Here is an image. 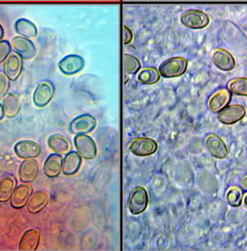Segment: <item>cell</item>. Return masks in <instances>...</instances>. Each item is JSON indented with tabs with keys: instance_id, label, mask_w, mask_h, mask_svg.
<instances>
[{
	"instance_id": "6da1fadb",
	"label": "cell",
	"mask_w": 247,
	"mask_h": 251,
	"mask_svg": "<svg viewBox=\"0 0 247 251\" xmlns=\"http://www.w3.org/2000/svg\"><path fill=\"white\" fill-rule=\"evenodd\" d=\"M188 68V60L183 57H172L160 64L159 73L165 78H174L185 74Z\"/></svg>"
},
{
	"instance_id": "7a4b0ae2",
	"label": "cell",
	"mask_w": 247,
	"mask_h": 251,
	"mask_svg": "<svg viewBox=\"0 0 247 251\" xmlns=\"http://www.w3.org/2000/svg\"><path fill=\"white\" fill-rule=\"evenodd\" d=\"M181 24L193 30H201L208 26L210 23L209 16L202 10L190 9L182 13L180 17Z\"/></svg>"
},
{
	"instance_id": "3957f363",
	"label": "cell",
	"mask_w": 247,
	"mask_h": 251,
	"mask_svg": "<svg viewBox=\"0 0 247 251\" xmlns=\"http://www.w3.org/2000/svg\"><path fill=\"white\" fill-rule=\"evenodd\" d=\"M158 149L157 143L146 137L136 138L131 141V143L128 145L129 152H132L136 156H150L151 154L155 153Z\"/></svg>"
},
{
	"instance_id": "277c9868",
	"label": "cell",
	"mask_w": 247,
	"mask_h": 251,
	"mask_svg": "<svg viewBox=\"0 0 247 251\" xmlns=\"http://www.w3.org/2000/svg\"><path fill=\"white\" fill-rule=\"evenodd\" d=\"M149 204V197L146 189L139 186L134 189L128 198V209L132 215L144 212Z\"/></svg>"
},
{
	"instance_id": "5b68a950",
	"label": "cell",
	"mask_w": 247,
	"mask_h": 251,
	"mask_svg": "<svg viewBox=\"0 0 247 251\" xmlns=\"http://www.w3.org/2000/svg\"><path fill=\"white\" fill-rule=\"evenodd\" d=\"M75 149L85 159H93L97 156V145L94 140L87 134L75 135L74 139Z\"/></svg>"
},
{
	"instance_id": "8992f818",
	"label": "cell",
	"mask_w": 247,
	"mask_h": 251,
	"mask_svg": "<svg viewBox=\"0 0 247 251\" xmlns=\"http://www.w3.org/2000/svg\"><path fill=\"white\" fill-rule=\"evenodd\" d=\"M55 93V86L51 81H41L34 92L33 100L35 106L45 107L47 106L53 99Z\"/></svg>"
},
{
	"instance_id": "52a82bcc",
	"label": "cell",
	"mask_w": 247,
	"mask_h": 251,
	"mask_svg": "<svg viewBox=\"0 0 247 251\" xmlns=\"http://www.w3.org/2000/svg\"><path fill=\"white\" fill-rule=\"evenodd\" d=\"M246 108L241 104H230L223 108L218 115L219 121L224 125H234L246 117Z\"/></svg>"
},
{
	"instance_id": "ba28073f",
	"label": "cell",
	"mask_w": 247,
	"mask_h": 251,
	"mask_svg": "<svg viewBox=\"0 0 247 251\" xmlns=\"http://www.w3.org/2000/svg\"><path fill=\"white\" fill-rule=\"evenodd\" d=\"M204 145L207 152L213 157L217 159H224L228 157L229 151L225 142L221 139L219 135L210 133L205 137Z\"/></svg>"
},
{
	"instance_id": "9c48e42d",
	"label": "cell",
	"mask_w": 247,
	"mask_h": 251,
	"mask_svg": "<svg viewBox=\"0 0 247 251\" xmlns=\"http://www.w3.org/2000/svg\"><path fill=\"white\" fill-rule=\"evenodd\" d=\"M97 126V120L96 118L88 115H81L79 117H75L69 126L71 133L74 135L88 134Z\"/></svg>"
},
{
	"instance_id": "30bf717a",
	"label": "cell",
	"mask_w": 247,
	"mask_h": 251,
	"mask_svg": "<svg viewBox=\"0 0 247 251\" xmlns=\"http://www.w3.org/2000/svg\"><path fill=\"white\" fill-rule=\"evenodd\" d=\"M14 51L19 54L22 59L31 60L36 55V48L34 43L25 36H15L10 40Z\"/></svg>"
},
{
	"instance_id": "8fae6325",
	"label": "cell",
	"mask_w": 247,
	"mask_h": 251,
	"mask_svg": "<svg viewBox=\"0 0 247 251\" xmlns=\"http://www.w3.org/2000/svg\"><path fill=\"white\" fill-rule=\"evenodd\" d=\"M212 61L215 66L223 72H229L235 68V59L232 54L224 49L216 50L212 55Z\"/></svg>"
},
{
	"instance_id": "7c38bea8",
	"label": "cell",
	"mask_w": 247,
	"mask_h": 251,
	"mask_svg": "<svg viewBox=\"0 0 247 251\" xmlns=\"http://www.w3.org/2000/svg\"><path fill=\"white\" fill-rule=\"evenodd\" d=\"M49 203V194L46 190L33 192L27 203V210L31 214H37L44 210Z\"/></svg>"
},
{
	"instance_id": "4fadbf2b",
	"label": "cell",
	"mask_w": 247,
	"mask_h": 251,
	"mask_svg": "<svg viewBox=\"0 0 247 251\" xmlns=\"http://www.w3.org/2000/svg\"><path fill=\"white\" fill-rule=\"evenodd\" d=\"M59 69L66 75H73L79 73L85 66V61L79 55L71 54L64 57L58 64Z\"/></svg>"
},
{
	"instance_id": "5bb4252c",
	"label": "cell",
	"mask_w": 247,
	"mask_h": 251,
	"mask_svg": "<svg viewBox=\"0 0 247 251\" xmlns=\"http://www.w3.org/2000/svg\"><path fill=\"white\" fill-rule=\"evenodd\" d=\"M4 74L9 77L10 81H16L23 72V59L16 53L9 54L7 60L4 62L3 66Z\"/></svg>"
},
{
	"instance_id": "9a60e30c",
	"label": "cell",
	"mask_w": 247,
	"mask_h": 251,
	"mask_svg": "<svg viewBox=\"0 0 247 251\" xmlns=\"http://www.w3.org/2000/svg\"><path fill=\"white\" fill-rule=\"evenodd\" d=\"M231 100V92L227 89L215 91L208 100V108L213 114L220 113L223 108L229 105Z\"/></svg>"
},
{
	"instance_id": "2e32d148",
	"label": "cell",
	"mask_w": 247,
	"mask_h": 251,
	"mask_svg": "<svg viewBox=\"0 0 247 251\" xmlns=\"http://www.w3.org/2000/svg\"><path fill=\"white\" fill-rule=\"evenodd\" d=\"M14 152L20 158L23 159H29V158H35L41 152L40 145L34 141H21L18 142L14 146Z\"/></svg>"
},
{
	"instance_id": "e0dca14e",
	"label": "cell",
	"mask_w": 247,
	"mask_h": 251,
	"mask_svg": "<svg viewBox=\"0 0 247 251\" xmlns=\"http://www.w3.org/2000/svg\"><path fill=\"white\" fill-rule=\"evenodd\" d=\"M38 171H39L38 163L35 158L25 159V161L22 162L19 169L20 180L24 183L33 182L38 175Z\"/></svg>"
},
{
	"instance_id": "ac0fdd59",
	"label": "cell",
	"mask_w": 247,
	"mask_h": 251,
	"mask_svg": "<svg viewBox=\"0 0 247 251\" xmlns=\"http://www.w3.org/2000/svg\"><path fill=\"white\" fill-rule=\"evenodd\" d=\"M33 194V188L27 183H23L19 185L14 190L11 198H10V205L13 208L21 209L26 206L28 200Z\"/></svg>"
},
{
	"instance_id": "d6986e66",
	"label": "cell",
	"mask_w": 247,
	"mask_h": 251,
	"mask_svg": "<svg viewBox=\"0 0 247 251\" xmlns=\"http://www.w3.org/2000/svg\"><path fill=\"white\" fill-rule=\"evenodd\" d=\"M41 233L39 229H29L23 234L20 243H19V251H35L37 250L40 243Z\"/></svg>"
},
{
	"instance_id": "ffe728a7",
	"label": "cell",
	"mask_w": 247,
	"mask_h": 251,
	"mask_svg": "<svg viewBox=\"0 0 247 251\" xmlns=\"http://www.w3.org/2000/svg\"><path fill=\"white\" fill-rule=\"evenodd\" d=\"M63 158L60 153H51L44 163L45 175L49 179H55L62 172Z\"/></svg>"
},
{
	"instance_id": "44dd1931",
	"label": "cell",
	"mask_w": 247,
	"mask_h": 251,
	"mask_svg": "<svg viewBox=\"0 0 247 251\" xmlns=\"http://www.w3.org/2000/svg\"><path fill=\"white\" fill-rule=\"evenodd\" d=\"M82 164V156L77 152H69L66 153L62 162V173L66 176L74 175L79 171Z\"/></svg>"
},
{
	"instance_id": "7402d4cb",
	"label": "cell",
	"mask_w": 247,
	"mask_h": 251,
	"mask_svg": "<svg viewBox=\"0 0 247 251\" xmlns=\"http://www.w3.org/2000/svg\"><path fill=\"white\" fill-rule=\"evenodd\" d=\"M3 108H4V115L7 118H14L17 117L19 113L21 112V100L15 93H9L3 99Z\"/></svg>"
},
{
	"instance_id": "603a6c76",
	"label": "cell",
	"mask_w": 247,
	"mask_h": 251,
	"mask_svg": "<svg viewBox=\"0 0 247 251\" xmlns=\"http://www.w3.org/2000/svg\"><path fill=\"white\" fill-rule=\"evenodd\" d=\"M17 179L11 175L7 174L0 179V202L10 200L14 190L17 187Z\"/></svg>"
},
{
	"instance_id": "cb8c5ba5",
	"label": "cell",
	"mask_w": 247,
	"mask_h": 251,
	"mask_svg": "<svg viewBox=\"0 0 247 251\" xmlns=\"http://www.w3.org/2000/svg\"><path fill=\"white\" fill-rule=\"evenodd\" d=\"M48 145L53 152L60 154H66L71 149L70 143L63 135L55 133L49 136L48 140Z\"/></svg>"
},
{
	"instance_id": "d4e9b609",
	"label": "cell",
	"mask_w": 247,
	"mask_h": 251,
	"mask_svg": "<svg viewBox=\"0 0 247 251\" xmlns=\"http://www.w3.org/2000/svg\"><path fill=\"white\" fill-rule=\"evenodd\" d=\"M18 35L27 38H34L37 36V28L35 25L27 19H19L14 25Z\"/></svg>"
},
{
	"instance_id": "484cf974",
	"label": "cell",
	"mask_w": 247,
	"mask_h": 251,
	"mask_svg": "<svg viewBox=\"0 0 247 251\" xmlns=\"http://www.w3.org/2000/svg\"><path fill=\"white\" fill-rule=\"evenodd\" d=\"M161 75L155 67H144L138 75V80L144 85H153L160 80Z\"/></svg>"
},
{
	"instance_id": "4316f807",
	"label": "cell",
	"mask_w": 247,
	"mask_h": 251,
	"mask_svg": "<svg viewBox=\"0 0 247 251\" xmlns=\"http://www.w3.org/2000/svg\"><path fill=\"white\" fill-rule=\"evenodd\" d=\"M123 68L125 75H136L141 70V63L135 56L124 53L123 55Z\"/></svg>"
},
{
	"instance_id": "83f0119b",
	"label": "cell",
	"mask_w": 247,
	"mask_h": 251,
	"mask_svg": "<svg viewBox=\"0 0 247 251\" xmlns=\"http://www.w3.org/2000/svg\"><path fill=\"white\" fill-rule=\"evenodd\" d=\"M229 90L234 95L247 97V77L232 79L229 83Z\"/></svg>"
},
{
	"instance_id": "f1b7e54d",
	"label": "cell",
	"mask_w": 247,
	"mask_h": 251,
	"mask_svg": "<svg viewBox=\"0 0 247 251\" xmlns=\"http://www.w3.org/2000/svg\"><path fill=\"white\" fill-rule=\"evenodd\" d=\"M226 200H227L229 206H233V207H239L243 202V192H242V190L239 187H236V186L230 187L228 190L227 194H226Z\"/></svg>"
},
{
	"instance_id": "f546056e",
	"label": "cell",
	"mask_w": 247,
	"mask_h": 251,
	"mask_svg": "<svg viewBox=\"0 0 247 251\" xmlns=\"http://www.w3.org/2000/svg\"><path fill=\"white\" fill-rule=\"evenodd\" d=\"M9 87H10V80L9 77L5 74L0 73V100L7 96Z\"/></svg>"
},
{
	"instance_id": "4dcf8cb0",
	"label": "cell",
	"mask_w": 247,
	"mask_h": 251,
	"mask_svg": "<svg viewBox=\"0 0 247 251\" xmlns=\"http://www.w3.org/2000/svg\"><path fill=\"white\" fill-rule=\"evenodd\" d=\"M11 52V44L8 40H0V63H4Z\"/></svg>"
},
{
	"instance_id": "1f68e13d",
	"label": "cell",
	"mask_w": 247,
	"mask_h": 251,
	"mask_svg": "<svg viewBox=\"0 0 247 251\" xmlns=\"http://www.w3.org/2000/svg\"><path fill=\"white\" fill-rule=\"evenodd\" d=\"M133 40V33L132 31L126 26L124 25L123 26V43L124 45H127L129 43H131Z\"/></svg>"
},
{
	"instance_id": "d6a6232c",
	"label": "cell",
	"mask_w": 247,
	"mask_h": 251,
	"mask_svg": "<svg viewBox=\"0 0 247 251\" xmlns=\"http://www.w3.org/2000/svg\"><path fill=\"white\" fill-rule=\"evenodd\" d=\"M240 188L242 189V191L247 192V175H245L242 177V179H240Z\"/></svg>"
},
{
	"instance_id": "836d02e7",
	"label": "cell",
	"mask_w": 247,
	"mask_h": 251,
	"mask_svg": "<svg viewBox=\"0 0 247 251\" xmlns=\"http://www.w3.org/2000/svg\"><path fill=\"white\" fill-rule=\"evenodd\" d=\"M4 117H5V115H4V108H3V105L0 103V121L3 119Z\"/></svg>"
},
{
	"instance_id": "e575fe53",
	"label": "cell",
	"mask_w": 247,
	"mask_h": 251,
	"mask_svg": "<svg viewBox=\"0 0 247 251\" xmlns=\"http://www.w3.org/2000/svg\"><path fill=\"white\" fill-rule=\"evenodd\" d=\"M243 203H244V206L247 209V194L243 197Z\"/></svg>"
},
{
	"instance_id": "d590c367",
	"label": "cell",
	"mask_w": 247,
	"mask_h": 251,
	"mask_svg": "<svg viewBox=\"0 0 247 251\" xmlns=\"http://www.w3.org/2000/svg\"><path fill=\"white\" fill-rule=\"evenodd\" d=\"M4 37V29L2 25H0V40H2V38Z\"/></svg>"
}]
</instances>
